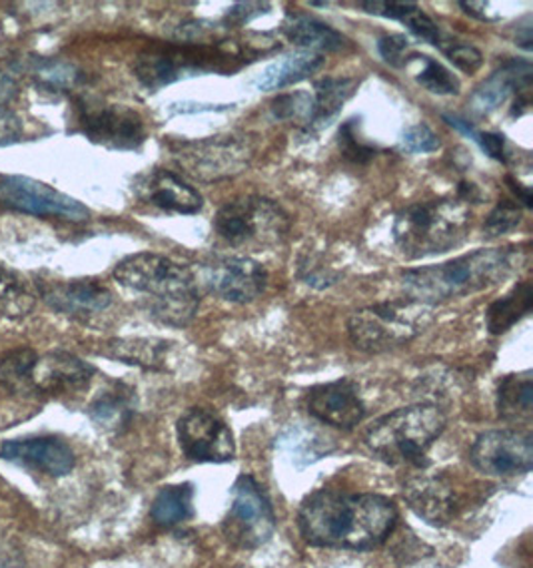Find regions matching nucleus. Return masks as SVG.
<instances>
[{
    "mask_svg": "<svg viewBox=\"0 0 533 568\" xmlns=\"http://www.w3.org/2000/svg\"><path fill=\"white\" fill-rule=\"evenodd\" d=\"M322 64H324L322 54L298 50L284 59H278L276 62L268 64L266 69L262 70V74H258L254 87L260 92L286 89V87L310 79L314 72L322 69Z\"/></svg>",
    "mask_w": 533,
    "mask_h": 568,
    "instance_id": "a878e982",
    "label": "nucleus"
},
{
    "mask_svg": "<svg viewBox=\"0 0 533 568\" xmlns=\"http://www.w3.org/2000/svg\"><path fill=\"white\" fill-rule=\"evenodd\" d=\"M114 280L147 297L149 314L169 327H187L200 307L197 275L167 255H129L114 267Z\"/></svg>",
    "mask_w": 533,
    "mask_h": 568,
    "instance_id": "7ed1b4c3",
    "label": "nucleus"
},
{
    "mask_svg": "<svg viewBox=\"0 0 533 568\" xmlns=\"http://www.w3.org/2000/svg\"><path fill=\"white\" fill-rule=\"evenodd\" d=\"M470 230V206L457 197H438L402 207L394 217L392 240L402 257L422 260L460 247Z\"/></svg>",
    "mask_w": 533,
    "mask_h": 568,
    "instance_id": "39448f33",
    "label": "nucleus"
},
{
    "mask_svg": "<svg viewBox=\"0 0 533 568\" xmlns=\"http://www.w3.org/2000/svg\"><path fill=\"white\" fill-rule=\"evenodd\" d=\"M137 413L134 392L124 383H112L110 389L100 392L89 405V417L100 429L110 433L124 432Z\"/></svg>",
    "mask_w": 533,
    "mask_h": 568,
    "instance_id": "bb28decb",
    "label": "nucleus"
},
{
    "mask_svg": "<svg viewBox=\"0 0 533 568\" xmlns=\"http://www.w3.org/2000/svg\"><path fill=\"white\" fill-rule=\"evenodd\" d=\"M17 97V84L9 74L0 72V148L17 144L22 136V122L10 110V102Z\"/></svg>",
    "mask_w": 533,
    "mask_h": 568,
    "instance_id": "c9c22d12",
    "label": "nucleus"
},
{
    "mask_svg": "<svg viewBox=\"0 0 533 568\" xmlns=\"http://www.w3.org/2000/svg\"><path fill=\"white\" fill-rule=\"evenodd\" d=\"M34 307V294L29 285L0 264V315L10 320H20L29 315Z\"/></svg>",
    "mask_w": 533,
    "mask_h": 568,
    "instance_id": "473e14b6",
    "label": "nucleus"
},
{
    "mask_svg": "<svg viewBox=\"0 0 533 568\" xmlns=\"http://www.w3.org/2000/svg\"><path fill=\"white\" fill-rule=\"evenodd\" d=\"M274 505L264 487L252 475H240L230 489V509L222 523L224 537L232 547L257 550L276 532Z\"/></svg>",
    "mask_w": 533,
    "mask_h": 568,
    "instance_id": "9d476101",
    "label": "nucleus"
},
{
    "mask_svg": "<svg viewBox=\"0 0 533 568\" xmlns=\"http://www.w3.org/2000/svg\"><path fill=\"white\" fill-rule=\"evenodd\" d=\"M404 499L420 519L432 527H445L457 513V493L444 475H418L404 485Z\"/></svg>",
    "mask_w": 533,
    "mask_h": 568,
    "instance_id": "aec40b11",
    "label": "nucleus"
},
{
    "mask_svg": "<svg viewBox=\"0 0 533 568\" xmlns=\"http://www.w3.org/2000/svg\"><path fill=\"white\" fill-rule=\"evenodd\" d=\"M447 425L444 409L434 403H414L388 413L365 432L370 455L390 467H414L424 470L428 452L442 437Z\"/></svg>",
    "mask_w": 533,
    "mask_h": 568,
    "instance_id": "20e7f679",
    "label": "nucleus"
},
{
    "mask_svg": "<svg viewBox=\"0 0 533 568\" xmlns=\"http://www.w3.org/2000/svg\"><path fill=\"white\" fill-rule=\"evenodd\" d=\"M200 284L230 304H252L266 292L268 270L248 255L212 257L198 270Z\"/></svg>",
    "mask_w": 533,
    "mask_h": 568,
    "instance_id": "f8f14e48",
    "label": "nucleus"
},
{
    "mask_svg": "<svg viewBox=\"0 0 533 568\" xmlns=\"http://www.w3.org/2000/svg\"><path fill=\"white\" fill-rule=\"evenodd\" d=\"M310 4H312V7H322V9L328 7V2H310Z\"/></svg>",
    "mask_w": 533,
    "mask_h": 568,
    "instance_id": "603ef678",
    "label": "nucleus"
},
{
    "mask_svg": "<svg viewBox=\"0 0 533 568\" xmlns=\"http://www.w3.org/2000/svg\"><path fill=\"white\" fill-rule=\"evenodd\" d=\"M470 463L487 477H517L533 467V437L524 429H490L480 433Z\"/></svg>",
    "mask_w": 533,
    "mask_h": 568,
    "instance_id": "4468645a",
    "label": "nucleus"
},
{
    "mask_svg": "<svg viewBox=\"0 0 533 568\" xmlns=\"http://www.w3.org/2000/svg\"><path fill=\"white\" fill-rule=\"evenodd\" d=\"M217 234L234 247H272L282 244L292 230V217L276 200L237 197L218 210Z\"/></svg>",
    "mask_w": 533,
    "mask_h": 568,
    "instance_id": "6e6552de",
    "label": "nucleus"
},
{
    "mask_svg": "<svg viewBox=\"0 0 533 568\" xmlns=\"http://www.w3.org/2000/svg\"><path fill=\"white\" fill-rule=\"evenodd\" d=\"M312 110V94L298 90V92H290V94H282L278 99L272 100L270 104V112L276 120H300L310 116Z\"/></svg>",
    "mask_w": 533,
    "mask_h": 568,
    "instance_id": "ea45409f",
    "label": "nucleus"
},
{
    "mask_svg": "<svg viewBox=\"0 0 533 568\" xmlns=\"http://www.w3.org/2000/svg\"><path fill=\"white\" fill-rule=\"evenodd\" d=\"M300 280L304 284L312 285L314 290H326L330 285L338 284L340 274L330 265L322 264L320 257H304L300 262Z\"/></svg>",
    "mask_w": 533,
    "mask_h": 568,
    "instance_id": "79ce46f5",
    "label": "nucleus"
},
{
    "mask_svg": "<svg viewBox=\"0 0 533 568\" xmlns=\"http://www.w3.org/2000/svg\"><path fill=\"white\" fill-rule=\"evenodd\" d=\"M522 224V207L515 200H500L492 210L484 224L485 237H500V235L514 232Z\"/></svg>",
    "mask_w": 533,
    "mask_h": 568,
    "instance_id": "58836bf2",
    "label": "nucleus"
},
{
    "mask_svg": "<svg viewBox=\"0 0 533 568\" xmlns=\"http://www.w3.org/2000/svg\"><path fill=\"white\" fill-rule=\"evenodd\" d=\"M177 343L157 337L112 339L104 345V355L120 363L137 365L147 372H170V362Z\"/></svg>",
    "mask_w": 533,
    "mask_h": 568,
    "instance_id": "5701e85b",
    "label": "nucleus"
},
{
    "mask_svg": "<svg viewBox=\"0 0 533 568\" xmlns=\"http://www.w3.org/2000/svg\"><path fill=\"white\" fill-rule=\"evenodd\" d=\"M355 90H358L355 79L328 77V79L318 80L312 94V110L304 124L306 134H316L320 130L330 126L342 112L348 100L354 97Z\"/></svg>",
    "mask_w": 533,
    "mask_h": 568,
    "instance_id": "393cba45",
    "label": "nucleus"
},
{
    "mask_svg": "<svg viewBox=\"0 0 533 568\" xmlns=\"http://www.w3.org/2000/svg\"><path fill=\"white\" fill-rule=\"evenodd\" d=\"M457 4H460V9H464L465 14L474 17V19L484 20V22H494V20L500 19L497 14L490 10V7H492L490 2H465V0H460Z\"/></svg>",
    "mask_w": 533,
    "mask_h": 568,
    "instance_id": "49530a36",
    "label": "nucleus"
},
{
    "mask_svg": "<svg viewBox=\"0 0 533 568\" xmlns=\"http://www.w3.org/2000/svg\"><path fill=\"white\" fill-rule=\"evenodd\" d=\"M39 355L29 347L4 355L0 362V383L12 393L29 392L32 389V369Z\"/></svg>",
    "mask_w": 533,
    "mask_h": 568,
    "instance_id": "72a5a7b5",
    "label": "nucleus"
},
{
    "mask_svg": "<svg viewBox=\"0 0 533 568\" xmlns=\"http://www.w3.org/2000/svg\"><path fill=\"white\" fill-rule=\"evenodd\" d=\"M97 367L69 352H50L34 363L32 389L50 395L79 393L89 387Z\"/></svg>",
    "mask_w": 533,
    "mask_h": 568,
    "instance_id": "4be33fe9",
    "label": "nucleus"
},
{
    "mask_svg": "<svg viewBox=\"0 0 533 568\" xmlns=\"http://www.w3.org/2000/svg\"><path fill=\"white\" fill-rule=\"evenodd\" d=\"M0 204L22 214L60 217L69 222L89 220L90 210L57 187L27 176H0Z\"/></svg>",
    "mask_w": 533,
    "mask_h": 568,
    "instance_id": "2eb2a0df",
    "label": "nucleus"
},
{
    "mask_svg": "<svg viewBox=\"0 0 533 568\" xmlns=\"http://www.w3.org/2000/svg\"><path fill=\"white\" fill-rule=\"evenodd\" d=\"M457 200L467 204H477L482 200V192L480 187L475 186L474 182H460L457 186Z\"/></svg>",
    "mask_w": 533,
    "mask_h": 568,
    "instance_id": "8fccbe9b",
    "label": "nucleus"
},
{
    "mask_svg": "<svg viewBox=\"0 0 533 568\" xmlns=\"http://www.w3.org/2000/svg\"><path fill=\"white\" fill-rule=\"evenodd\" d=\"M378 52L392 69H405L412 59V42L405 34H385L378 40Z\"/></svg>",
    "mask_w": 533,
    "mask_h": 568,
    "instance_id": "a19ab883",
    "label": "nucleus"
},
{
    "mask_svg": "<svg viewBox=\"0 0 533 568\" xmlns=\"http://www.w3.org/2000/svg\"><path fill=\"white\" fill-rule=\"evenodd\" d=\"M505 184L510 186L512 194L517 197V204H522V206L527 207V210H532L533 197L530 186H524L520 180H515V178L512 176L505 178Z\"/></svg>",
    "mask_w": 533,
    "mask_h": 568,
    "instance_id": "de8ad7c7",
    "label": "nucleus"
},
{
    "mask_svg": "<svg viewBox=\"0 0 533 568\" xmlns=\"http://www.w3.org/2000/svg\"><path fill=\"white\" fill-rule=\"evenodd\" d=\"M270 4L266 2H238L228 10L227 27H244L248 22L266 14Z\"/></svg>",
    "mask_w": 533,
    "mask_h": 568,
    "instance_id": "a18cd8bd",
    "label": "nucleus"
},
{
    "mask_svg": "<svg viewBox=\"0 0 533 568\" xmlns=\"http://www.w3.org/2000/svg\"><path fill=\"white\" fill-rule=\"evenodd\" d=\"M514 42L522 49L532 50V17H525L522 22H517V29H514Z\"/></svg>",
    "mask_w": 533,
    "mask_h": 568,
    "instance_id": "09e8293b",
    "label": "nucleus"
},
{
    "mask_svg": "<svg viewBox=\"0 0 533 568\" xmlns=\"http://www.w3.org/2000/svg\"><path fill=\"white\" fill-rule=\"evenodd\" d=\"M475 144L484 150L485 154L490 158H494L495 162H502V164H510V144H507V138L500 132H480L475 130L474 136H472Z\"/></svg>",
    "mask_w": 533,
    "mask_h": 568,
    "instance_id": "c03bdc74",
    "label": "nucleus"
},
{
    "mask_svg": "<svg viewBox=\"0 0 533 568\" xmlns=\"http://www.w3.org/2000/svg\"><path fill=\"white\" fill-rule=\"evenodd\" d=\"M402 144L412 154H430L442 146L438 134L424 122L405 128L404 134H402Z\"/></svg>",
    "mask_w": 533,
    "mask_h": 568,
    "instance_id": "37998d69",
    "label": "nucleus"
},
{
    "mask_svg": "<svg viewBox=\"0 0 533 568\" xmlns=\"http://www.w3.org/2000/svg\"><path fill=\"white\" fill-rule=\"evenodd\" d=\"M527 262L525 245L482 247L444 264L422 265L402 272L410 300L434 307L502 284Z\"/></svg>",
    "mask_w": 533,
    "mask_h": 568,
    "instance_id": "f03ea898",
    "label": "nucleus"
},
{
    "mask_svg": "<svg viewBox=\"0 0 533 568\" xmlns=\"http://www.w3.org/2000/svg\"><path fill=\"white\" fill-rule=\"evenodd\" d=\"M533 69L530 60H505L500 69L475 89L470 100V109L477 116H487L510 99L530 97Z\"/></svg>",
    "mask_w": 533,
    "mask_h": 568,
    "instance_id": "412c9836",
    "label": "nucleus"
},
{
    "mask_svg": "<svg viewBox=\"0 0 533 568\" xmlns=\"http://www.w3.org/2000/svg\"><path fill=\"white\" fill-rule=\"evenodd\" d=\"M497 417L507 423H527L533 415V373H510L497 383Z\"/></svg>",
    "mask_w": 533,
    "mask_h": 568,
    "instance_id": "cd10ccee",
    "label": "nucleus"
},
{
    "mask_svg": "<svg viewBox=\"0 0 533 568\" xmlns=\"http://www.w3.org/2000/svg\"><path fill=\"white\" fill-rule=\"evenodd\" d=\"M398 525L394 503L378 493L314 490L298 509V529L318 549H380Z\"/></svg>",
    "mask_w": 533,
    "mask_h": 568,
    "instance_id": "f257e3e1",
    "label": "nucleus"
},
{
    "mask_svg": "<svg viewBox=\"0 0 533 568\" xmlns=\"http://www.w3.org/2000/svg\"><path fill=\"white\" fill-rule=\"evenodd\" d=\"M408 67H418L414 69V79L422 89L432 92V94H440V97H454L460 94V79L455 77L452 70L445 69L442 62L428 57V54H412Z\"/></svg>",
    "mask_w": 533,
    "mask_h": 568,
    "instance_id": "2f4dec72",
    "label": "nucleus"
},
{
    "mask_svg": "<svg viewBox=\"0 0 533 568\" xmlns=\"http://www.w3.org/2000/svg\"><path fill=\"white\" fill-rule=\"evenodd\" d=\"M533 287L530 282H520L504 297L495 300L485 312V327L492 335H504L532 314Z\"/></svg>",
    "mask_w": 533,
    "mask_h": 568,
    "instance_id": "c85d7f7f",
    "label": "nucleus"
},
{
    "mask_svg": "<svg viewBox=\"0 0 533 568\" xmlns=\"http://www.w3.org/2000/svg\"><path fill=\"white\" fill-rule=\"evenodd\" d=\"M282 32L292 44L308 52H338L348 44V39L322 20L302 12H288Z\"/></svg>",
    "mask_w": 533,
    "mask_h": 568,
    "instance_id": "b1692460",
    "label": "nucleus"
},
{
    "mask_svg": "<svg viewBox=\"0 0 533 568\" xmlns=\"http://www.w3.org/2000/svg\"><path fill=\"white\" fill-rule=\"evenodd\" d=\"M432 322V307L414 300L368 305L348 320V337L358 352L385 353L414 342Z\"/></svg>",
    "mask_w": 533,
    "mask_h": 568,
    "instance_id": "0eeeda50",
    "label": "nucleus"
},
{
    "mask_svg": "<svg viewBox=\"0 0 533 568\" xmlns=\"http://www.w3.org/2000/svg\"><path fill=\"white\" fill-rule=\"evenodd\" d=\"M248 64L244 52L220 42H178V44H160L144 50L134 62V74L142 87L160 90L178 80L198 77L207 72L232 74Z\"/></svg>",
    "mask_w": 533,
    "mask_h": 568,
    "instance_id": "423d86ee",
    "label": "nucleus"
},
{
    "mask_svg": "<svg viewBox=\"0 0 533 568\" xmlns=\"http://www.w3.org/2000/svg\"><path fill=\"white\" fill-rule=\"evenodd\" d=\"M178 445L192 463H230L237 457L234 433L207 407H190L177 423Z\"/></svg>",
    "mask_w": 533,
    "mask_h": 568,
    "instance_id": "ddd939ff",
    "label": "nucleus"
},
{
    "mask_svg": "<svg viewBox=\"0 0 533 568\" xmlns=\"http://www.w3.org/2000/svg\"><path fill=\"white\" fill-rule=\"evenodd\" d=\"M360 126H362V118L346 120L338 130V148L348 162L364 166L374 160L375 148L360 136Z\"/></svg>",
    "mask_w": 533,
    "mask_h": 568,
    "instance_id": "f704fd0d",
    "label": "nucleus"
},
{
    "mask_svg": "<svg viewBox=\"0 0 533 568\" xmlns=\"http://www.w3.org/2000/svg\"><path fill=\"white\" fill-rule=\"evenodd\" d=\"M134 192L144 204L169 214L194 216L204 206V200L197 187L190 186L178 174L164 168H154L140 174L134 180Z\"/></svg>",
    "mask_w": 533,
    "mask_h": 568,
    "instance_id": "f3484780",
    "label": "nucleus"
},
{
    "mask_svg": "<svg viewBox=\"0 0 533 568\" xmlns=\"http://www.w3.org/2000/svg\"><path fill=\"white\" fill-rule=\"evenodd\" d=\"M0 457L50 477H64L77 465V457L69 443L52 435L7 442L0 447Z\"/></svg>",
    "mask_w": 533,
    "mask_h": 568,
    "instance_id": "6ab92c4d",
    "label": "nucleus"
},
{
    "mask_svg": "<svg viewBox=\"0 0 533 568\" xmlns=\"http://www.w3.org/2000/svg\"><path fill=\"white\" fill-rule=\"evenodd\" d=\"M194 517V485L178 483L167 485L150 505V519L159 527L174 529Z\"/></svg>",
    "mask_w": 533,
    "mask_h": 568,
    "instance_id": "c756f323",
    "label": "nucleus"
},
{
    "mask_svg": "<svg viewBox=\"0 0 533 568\" xmlns=\"http://www.w3.org/2000/svg\"><path fill=\"white\" fill-rule=\"evenodd\" d=\"M40 87L50 90H70L80 80L77 67L62 60H42L34 70Z\"/></svg>",
    "mask_w": 533,
    "mask_h": 568,
    "instance_id": "e433bc0d",
    "label": "nucleus"
},
{
    "mask_svg": "<svg viewBox=\"0 0 533 568\" xmlns=\"http://www.w3.org/2000/svg\"><path fill=\"white\" fill-rule=\"evenodd\" d=\"M0 568H22L19 552L0 542Z\"/></svg>",
    "mask_w": 533,
    "mask_h": 568,
    "instance_id": "3c124183",
    "label": "nucleus"
},
{
    "mask_svg": "<svg viewBox=\"0 0 533 568\" xmlns=\"http://www.w3.org/2000/svg\"><path fill=\"white\" fill-rule=\"evenodd\" d=\"M302 403L312 419L334 429L352 432L364 422L365 403L360 385L350 377L310 387Z\"/></svg>",
    "mask_w": 533,
    "mask_h": 568,
    "instance_id": "dca6fc26",
    "label": "nucleus"
},
{
    "mask_svg": "<svg viewBox=\"0 0 533 568\" xmlns=\"http://www.w3.org/2000/svg\"><path fill=\"white\" fill-rule=\"evenodd\" d=\"M170 152L177 166L198 182H220L238 176L254 160V146L244 136L198 138L170 142Z\"/></svg>",
    "mask_w": 533,
    "mask_h": 568,
    "instance_id": "1a4fd4ad",
    "label": "nucleus"
},
{
    "mask_svg": "<svg viewBox=\"0 0 533 568\" xmlns=\"http://www.w3.org/2000/svg\"><path fill=\"white\" fill-rule=\"evenodd\" d=\"M77 124L92 144L130 152L147 142V124L137 110L99 100L77 102Z\"/></svg>",
    "mask_w": 533,
    "mask_h": 568,
    "instance_id": "9b49d317",
    "label": "nucleus"
},
{
    "mask_svg": "<svg viewBox=\"0 0 533 568\" xmlns=\"http://www.w3.org/2000/svg\"><path fill=\"white\" fill-rule=\"evenodd\" d=\"M438 50H442L445 59L450 60L455 69L462 70L465 74H474L484 64V54L475 49L474 44L454 39L450 34H445Z\"/></svg>",
    "mask_w": 533,
    "mask_h": 568,
    "instance_id": "4c0bfd02",
    "label": "nucleus"
},
{
    "mask_svg": "<svg viewBox=\"0 0 533 568\" xmlns=\"http://www.w3.org/2000/svg\"><path fill=\"white\" fill-rule=\"evenodd\" d=\"M37 287L54 312L70 317H90L112 305V292L97 280H47Z\"/></svg>",
    "mask_w": 533,
    "mask_h": 568,
    "instance_id": "a211bd4d",
    "label": "nucleus"
},
{
    "mask_svg": "<svg viewBox=\"0 0 533 568\" xmlns=\"http://www.w3.org/2000/svg\"><path fill=\"white\" fill-rule=\"evenodd\" d=\"M278 442H280L278 445L292 457L296 465L314 463L336 449V445L330 439H324L322 435L310 432L306 427H292L282 433V437Z\"/></svg>",
    "mask_w": 533,
    "mask_h": 568,
    "instance_id": "7c9ffc66",
    "label": "nucleus"
}]
</instances>
